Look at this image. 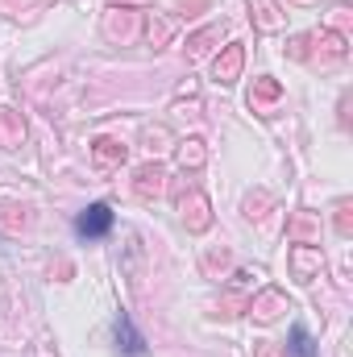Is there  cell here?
I'll return each mask as SVG.
<instances>
[{
    "label": "cell",
    "instance_id": "obj_1",
    "mask_svg": "<svg viewBox=\"0 0 353 357\" xmlns=\"http://www.w3.org/2000/svg\"><path fill=\"white\" fill-rule=\"evenodd\" d=\"M112 225H117V212H112L108 204H88V208L75 216V237H80V241H100V237L112 233Z\"/></svg>",
    "mask_w": 353,
    "mask_h": 357
},
{
    "label": "cell",
    "instance_id": "obj_2",
    "mask_svg": "<svg viewBox=\"0 0 353 357\" xmlns=\"http://www.w3.org/2000/svg\"><path fill=\"white\" fill-rule=\"evenodd\" d=\"M112 341H117V349H121L125 357H146V337L133 328L129 312H121V316L112 320Z\"/></svg>",
    "mask_w": 353,
    "mask_h": 357
},
{
    "label": "cell",
    "instance_id": "obj_3",
    "mask_svg": "<svg viewBox=\"0 0 353 357\" xmlns=\"http://www.w3.org/2000/svg\"><path fill=\"white\" fill-rule=\"evenodd\" d=\"M287 349H291V357H316V345H312V337H308L303 324L291 328V345H287Z\"/></svg>",
    "mask_w": 353,
    "mask_h": 357
}]
</instances>
